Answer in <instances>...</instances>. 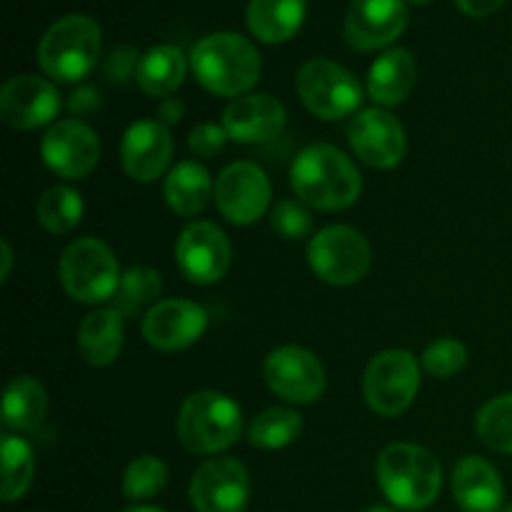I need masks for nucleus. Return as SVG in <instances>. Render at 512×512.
I'll use <instances>...</instances> for the list:
<instances>
[{"label":"nucleus","instance_id":"nucleus-6","mask_svg":"<svg viewBox=\"0 0 512 512\" xmlns=\"http://www.w3.org/2000/svg\"><path fill=\"white\" fill-rule=\"evenodd\" d=\"M60 283L75 303L98 305L113 300L120 283L118 260L98 238H80L60 258Z\"/></svg>","mask_w":512,"mask_h":512},{"label":"nucleus","instance_id":"nucleus-3","mask_svg":"<svg viewBox=\"0 0 512 512\" xmlns=\"http://www.w3.org/2000/svg\"><path fill=\"white\" fill-rule=\"evenodd\" d=\"M378 483L395 508L425 510L438 500L443 488V465L420 445L395 443L380 453Z\"/></svg>","mask_w":512,"mask_h":512},{"label":"nucleus","instance_id":"nucleus-24","mask_svg":"<svg viewBox=\"0 0 512 512\" xmlns=\"http://www.w3.org/2000/svg\"><path fill=\"white\" fill-rule=\"evenodd\" d=\"M415 60L405 48L385 50L368 73V93L380 105H400L415 85Z\"/></svg>","mask_w":512,"mask_h":512},{"label":"nucleus","instance_id":"nucleus-5","mask_svg":"<svg viewBox=\"0 0 512 512\" xmlns=\"http://www.w3.org/2000/svg\"><path fill=\"white\" fill-rule=\"evenodd\" d=\"M178 440L195 455H215L243 433V413L230 395L200 390L185 398L178 413Z\"/></svg>","mask_w":512,"mask_h":512},{"label":"nucleus","instance_id":"nucleus-2","mask_svg":"<svg viewBox=\"0 0 512 512\" xmlns=\"http://www.w3.org/2000/svg\"><path fill=\"white\" fill-rule=\"evenodd\" d=\"M190 68L205 90L235 100L255 88L263 60L258 48L240 33H213L195 43Z\"/></svg>","mask_w":512,"mask_h":512},{"label":"nucleus","instance_id":"nucleus-10","mask_svg":"<svg viewBox=\"0 0 512 512\" xmlns=\"http://www.w3.org/2000/svg\"><path fill=\"white\" fill-rule=\"evenodd\" d=\"M195 512H245L250 503V475L240 460L213 458L190 480Z\"/></svg>","mask_w":512,"mask_h":512},{"label":"nucleus","instance_id":"nucleus-33","mask_svg":"<svg viewBox=\"0 0 512 512\" xmlns=\"http://www.w3.org/2000/svg\"><path fill=\"white\" fill-rule=\"evenodd\" d=\"M165 485H168V465L155 455H140L125 468L123 493L135 503L155 498L158 493H163Z\"/></svg>","mask_w":512,"mask_h":512},{"label":"nucleus","instance_id":"nucleus-45","mask_svg":"<svg viewBox=\"0 0 512 512\" xmlns=\"http://www.w3.org/2000/svg\"><path fill=\"white\" fill-rule=\"evenodd\" d=\"M500 512H512V505H505V508L500 510Z\"/></svg>","mask_w":512,"mask_h":512},{"label":"nucleus","instance_id":"nucleus-7","mask_svg":"<svg viewBox=\"0 0 512 512\" xmlns=\"http://www.w3.org/2000/svg\"><path fill=\"white\" fill-rule=\"evenodd\" d=\"M313 273L323 283L348 288L365 278L370 268V245L363 233L348 225H328L308 245Z\"/></svg>","mask_w":512,"mask_h":512},{"label":"nucleus","instance_id":"nucleus-43","mask_svg":"<svg viewBox=\"0 0 512 512\" xmlns=\"http://www.w3.org/2000/svg\"><path fill=\"white\" fill-rule=\"evenodd\" d=\"M365 512H395L393 508H385V505H373V508H368Z\"/></svg>","mask_w":512,"mask_h":512},{"label":"nucleus","instance_id":"nucleus-16","mask_svg":"<svg viewBox=\"0 0 512 512\" xmlns=\"http://www.w3.org/2000/svg\"><path fill=\"white\" fill-rule=\"evenodd\" d=\"M408 25L405 0H353L345 15V40L355 50H378L403 35Z\"/></svg>","mask_w":512,"mask_h":512},{"label":"nucleus","instance_id":"nucleus-12","mask_svg":"<svg viewBox=\"0 0 512 512\" xmlns=\"http://www.w3.org/2000/svg\"><path fill=\"white\" fill-rule=\"evenodd\" d=\"M43 163L60 178L78 180L93 173L100 158V138L83 120H58L40 143Z\"/></svg>","mask_w":512,"mask_h":512},{"label":"nucleus","instance_id":"nucleus-28","mask_svg":"<svg viewBox=\"0 0 512 512\" xmlns=\"http://www.w3.org/2000/svg\"><path fill=\"white\" fill-rule=\"evenodd\" d=\"M160 290H163V280H160L158 270L148 268V265H135L120 275L118 290L113 295V308L123 318H135L140 310L158 300Z\"/></svg>","mask_w":512,"mask_h":512},{"label":"nucleus","instance_id":"nucleus-40","mask_svg":"<svg viewBox=\"0 0 512 512\" xmlns=\"http://www.w3.org/2000/svg\"><path fill=\"white\" fill-rule=\"evenodd\" d=\"M185 115V105L180 103L178 98H165L163 103L158 105V123H163L165 128L180 123V118Z\"/></svg>","mask_w":512,"mask_h":512},{"label":"nucleus","instance_id":"nucleus-42","mask_svg":"<svg viewBox=\"0 0 512 512\" xmlns=\"http://www.w3.org/2000/svg\"><path fill=\"white\" fill-rule=\"evenodd\" d=\"M123 512H165L163 508H155V505H130Z\"/></svg>","mask_w":512,"mask_h":512},{"label":"nucleus","instance_id":"nucleus-14","mask_svg":"<svg viewBox=\"0 0 512 512\" xmlns=\"http://www.w3.org/2000/svg\"><path fill=\"white\" fill-rule=\"evenodd\" d=\"M353 153L375 170H390L405 158V130L393 113L383 108H365L348 125Z\"/></svg>","mask_w":512,"mask_h":512},{"label":"nucleus","instance_id":"nucleus-36","mask_svg":"<svg viewBox=\"0 0 512 512\" xmlns=\"http://www.w3.org/2000/svg\"><path fill=\"white\" fill-rule=\"evenodd\" d=\"M228 133H225L223 125L215 123H200L190 130L188 145L198 158H215L218 153H223L225 143H228Z\"/></svg>","mask_w":512,"mask_h":512},{"label":"nucleus","instance_id":"nucleus-23","mask_svg":"<svg viewBox=\"0 0 512 512\" xmlns=\"http://www.w3.org/2000/svg\"><path fill=\"white\" fill-rule=\"evenodd\" d=\"M308 0H248V28L263 43H285L303 28Z\"/></svg>","mask_w":512,"mask_h":512},{"label":"nucleus","instance_id":"nucleus-31","mask_svg":"<svg viewBox=\"0 0 512 512\" xmlns=\"http://www.w3.org/2000/svg\"><path fill=\"white\" fill-rule=\"evenodd\" d=\"M303 430V420L295 410L268 408L253 418L248 428L250 445L263 450H280L293 443Z\"/></svg>","mask_w":512,"mask_h":512},{"label":"nucleus","instance_id":"nucleus-15","mask_svg":"<svg viewBox=\"0 0 512 512\" xmlns=\"http://www.w3.org/2000/svg\"><path fill=\"white\" fill-rule=\"evenodd\" d=\"M265 383L290 403H313L325 390V368L310 350L300 345H283L265 360Z\"/></svg>","mask_w":512,"mask_h":512},{"label":"nucleus","instance_id":"nucleus-22","mask_svg":"<svg viewBox=\"0 0 512 512\" xmlns=\"http://www.w3.org/2000/svg\"><path fill=\"white\" fill-rule=\"evenodd\" d=\"M78 348L95 368L115 363L123 350V315L115 308H100L85 315L78 330Z\"/></svg>","mask_w":512,"mask_h":512},{"label":"nucleus","instance_id":"nucleus-11","mask_svg":"<svg viewBox=\"0 0 512 512\" xmlns=\"http://www.w3.org/2000/svg\"><path fill=\"white\" fill-rule=\"evenodd\" d=\"M230 250L228 235L213 223H198L185 225L180 233L178 243H175V260L178 268L190 283L195 285H213L225 278L230 268Z\"/></svg>","mask_w":512,"mask_h":512},{"label":"nucleus","instance_id":"nucleus-20","mask_svg":"<svg viewBox=\"0 0 512 512\" xmlns=\"http://www.w3.org/2000/svg\"><path fill=\"white\" fill-rule=\"evenodd\" d=\"M173 158V135L158 120H138L130 125L120 145L125 173L138 183H153Z\"/></svg>","mask_w":512,"mask_h":512},{"label":"nucleus","instance_id":"nucleus-13","mask_svg":"<svg viewBox=\"0 0 512 512\" xmlns=\"http://www.w3.org/2000/svg\"><path fill=\"white\" fill-rule=\"evenodd\" d=\"M270 180L255 163H233L215 180V205L225 220L235 225H253L270 205Z\"/></svg>","mask_w":512,"mask_h":512},{"label":"nucleus","instance_id":"nucleus-34","mask_svg":"<svg viewBox=\"0 0 512 512\" xmlns=\"http://www.w3.org/2000/svg\"><path fill=\"white\" fill-rule=\"evenodd\" d=\"M465 363H468V350L453 338H438L423 353V368L433 378H453L465 368Z\"/></svg>","mask_w":512,"mask_h":512},{"label":"nucleus","instance_id":"nucleus-19","mask_svg":"<svg viewBox=\"0 0 512 512\" xmlns=\"http://www.w3.org/2000/svg\"><path fill=\"white\" fill-rule=\"evenodd\" d=\"M285 105L268 93L240 95L230 100L223 113V128L230 140L243 145L268 143L278 138L285 128Z\"/></svg>","mask_w":512,"mask_h":512},{"label":"nucleus","instance_id":"nucleus-1","mask_svg":"<svg viewBox=\"0 0 512 512\" xmlns=\"http://www.w3.org/2000/svg\"><path fill=\"white\" fill-rule=\"evenodd\" d=\"M290 183L305 205L318 210H345L363 193V178L353 160L333 145H308L295 158Z\"/></svg>","mask_w":512,"mask_h":512},{"label":"nucleus","instance_id":"nucleus-27","mask_svg":"<svg viewBox=\"0 0 512 512\" xmlns=\"http://www.w3.org/2000/svg\"><path fill=\"white\" fill-rule=\"evenodd\" d=\"M48 410V395L45 388L30 375L10 380L3 395V425L8 430L28 433L45 420Z\"/></svg>","mask_w":512,"mask_h":512},{"label":"nucleus","instance_id":"nucleus-17","mask_svg":"<svg viewBox=\"0 0 512 512\" xmlns=\"http://www.w3.org/2000/svg\"><path fill=\"white\" fill-rule=\"evenodd\" d=\"M58 108V90L40 75H15L0 90V118L10 128H43L58 115Z\"/></svg>","mask_w":512,"mask_h":512},{"label":"nucleus","instance_id":"nucleus-21","mask_svg":"<svg viewBox=\"0 0 512 512\" xmlns=\"http://www.w3.org/2000/svg\"><path fill=\"white\" fill-rule=\"evenodd\" d=\"M453 498L463 512H500L505 485L498 470L478 455H468L453 470Z\"/></svg>","mask_w":512,"mask_h":512},{"label":"nucleus","instance_id":"nucleus-4","mask_svg":"<svg viewBox=\"0 0 512 512\" xmlns=\"http://www.w3.org/2000/svg\"><path fill=\"white\" fill-rule=\"evenodd\" d=\"M103 33L88 15H65L55 20L38 43V65L45 75L60 83L88 78L100 60Z\"/></svg>","mask_w":512,"mask_h":512},{"label":"nucleus","instance_id":"nucleus-8","mask_svg":"<svg viewBox=\"0 0 512 512\" xmlns=\"http://www.w3.org/2000/svg\"><path fill=\"white\" fill-rule=\"evenodd\" d=\"M298 95L305 108L323 120L355 113L363 100L358 78L328 58H313L298 70Z\"/></svg>","mask_w":512,"mask_h":512},{"label":"nucleus","instance_id":"nucleus-37","mask_svg":"<svg viewBox=\"0 0 512 512\" xmlns=\"http://www.w3.org/2000/svg\"><path fill=\"white\" fill-rule=\"evenodd\" d=\"M138 65H140V55L138 50L130 48V45H120L110 53V58L105 60L103 70H105V78L113 80V83H125L133 73H138Z\"/></svg>","mask_w":512,"mask_h":512},{"label":"nucleus","instance_id":"nucleus-38","mask_svg":"<svg viewBox=\"0 0 512 512\" xmlns=\"http://www.w3.org/2000/svg\"><path fill=\"white\" fill-rule=\"evenodd\" d=\"M98 105H100V95H98V90L90 88V85H80V88L73 90L68 98L70 113H75V115L90 113V110H95Z\"/></svg>","mask_w":512,"mask_h":512},{"label":"nucleus","instance_id":"nucleus-35","mask_svg":"<svg viewBox=\"0 0 512 512\" xmlns=\"http://www.w3.org/2000/svg\"><path fill=\"white\" fill-rule=\"evenodd\" d=\"M270 225L285 240H300L313 230V215L298 200H280L270 210Z\"/></svg>","mask_w":512,"mask_h":512},{"label":"nucleus","instance_id":"nucleus-30","mask_svg":"<svg viewBox=\"0 0 512 512\" xmlns=\"http://www.w3.org/2000/svg\"><path fill=\"white\" fill-rule=\"evenodd\" d=\"M83 195L78 190L68 188V185H55V188L45 190L38 200V223L43 225L48 233H70L75 225L83 220Z\"/></svg>","mask_w":512,"mask_h":512},{"label":"nucleus","instance_id":"nucleus-25","mask_svg":"<svg viewBox=\"0 0 512 512\" xmlns=\"http://www.w3.org/2000/svg\"><path fill=\"white\" fill-rule=\"evenodd\" d=\"M210 193H215L210 173L195 160H183V163L175 165L163 185L165 203L170 205L173 213L183 215V218L203 213Z\"/></svg>","mask_w":512,"mask_h":512},{"label":"nucleus","instance_id":"nucleus-26","mask_svg":"<svg viewBox=\"0 0 512 512\" xmlns=\"http://www.w3.org/2000/svg\"><path fill=\"white\" fill-rule=\"evenodd\" d=\"M140 90L153 98H168L185 80V55L178 45H155L140 58L135 73Z\"/></svg>","mask_w":512,"mask_h":512},{"label":"nucleus","instance_id":"nucleus-41","mask_svg":"<svg viewBox=\"0 0 512 512\" xmlns=\"http://www.w3.org/2000/svg\"><path fill=\"white\" fill-rule=\"evenodd\" d=\"M10 268H13V248H10L8 240H3V273H0V280L8 283Z\"/></svg>","mask_w":512,"mask_h":512},{"label":"nucleus","instance_id":"nucleus-39","mask_svg":"<svg viewBox=\"0 0 512 512\" xmlns=\"http://www.w3.org/2000/svg\"><path fill=\"white\" fill-rule=\"evenodd\" d=\"M503 3L505 0H455V5H458L465 15H470V18H485V15H493Z\"/></svg>","mask_w":512,"mask_h":512},{"label":"nucleus","instance_id":"nucleus-18","mask_svg":"<svg viewBox=\"0 0 512 512\" xmlns=\"http://www.w3.org/2000/svg\"><path fill=\"white\" fill-rule=\"evenodd\" d=\"M208 313L190 300H160L143 320V338L163 353L185 350L203 338Z\"/></svg>","mask_w":512,"mask_h":512},{"label":"nucleus","instance_id":"nucleus-9","mask_svg":"<svg viewBox=\"0 0 512 512\" xmlns=\"http://www.w3.org/2000/svg\"><path fill=\"white\" fill-rule=\"evenodd\" d=\"M420 390V365L408 350H383L370 360L363 393L370 408L385 418L405 413Z\"/></svg>","mask_w":512,"mask_h":512},{"label":"nucleus","instance_id":"nucleus-29","mask_svg":"<svg viewBox=\"0 0 512 512\" xmlns=\"http://www.w3.org/2000/svg\"><path fill=\"white\" fill-rule=\"evenodd\" d=\"M35 455L33 448L23 438L5 433L3 435V503H15L23 498L33 485Z\"/></svg>","mask_w":512,"mask_h":512},{"label":"nucleus","instance_id":"nucleus-44","mask_svg":"<svg viewBox=\"0 0 512 512\" xmlns=\"http://www.w3.org/2000/svg\"><path fill=\"white\" fill-rule=\"evenodd\" d=\"M410 3H415V5H423V3H430V0H410Z\"/></svg>","mask_w":512,"mask_h":512},{"label":"nucleus","instance_id":"nucleus-32","mask_svg":"<svg viewBox=\"0 0 512 512\" xmlns=\"http://www.w3.org/2000/svg\"><path fill=\"white\" fill-rule=\"evenodd\" d=\"M475 430L488 448L512 455V393L485 403L475 420Z\"/></svg>","mask_w":512,"mask_h":512}]
</instances>
